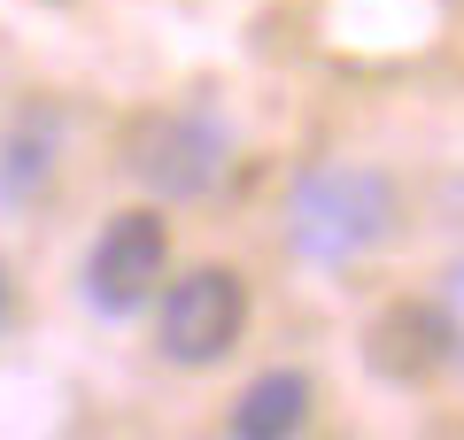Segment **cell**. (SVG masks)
<instances>
[{"label":"cell","mask_w":464,"mask_h":440,"mask_svg":"<svg viewBox=\"0 0 464 440\" xmlns=\"http://www.w3.org/2000/svg\"><path fill=\"white\" fill-rule=\"evenodd\" d=\"M310 425V378L302 371H264L240 402H232V433L240 440H286Z\"/></svg>","instance_id":"obj_6"},{"label":"cell","mask_w":464,"mask_h":440,"mask_svg":"<svg viewBox=\"0 0 464 440\" xmlns=\"http://www.w3.org/2000/svg\"><path fill=\"white\" fill-rule=\"evenodd\" d=\"M402 201L395 178L372 163H317L302 170V186L286 194V240L310 263H356L395 232Z\"/></svg>","instance_id":"obj_1"},{"label":"cell","mask_w":464,"mask_h":440,"mask_svg":"<svg viewBox=\"0 0 464 440\" xmlns=\"http://www.w3.org/2000/svg\"><path fill=\"white\" fill-rule=\"evenodd\" d=\"M433 317H441V348H449V363L464 371V263L441 278V293H433Z\"/></svg>","instance_id":"obj_7"},{"label":"cell","mask_w":464,"mask_h":440,"mask_svg":"<svg viewBox=\"0 0 464 440\" xmlns=\"http://www.w3.org/2000/svg\"><path fill=\"white\" fill-rule=\"evenodd\" d=\"M240 332H248V286H240V271L201 263V271L155 286V348H163V363L209 371V363H225L240 348Z\"/></svg>","instance_id":"obj_2"},{"label":"cell","mask_w":464,"mask_h":440,"mask_svg":"<svg viewBox=\"0 0 464 440\" xmlns=\"http://www.w3.org/2000/svg\"><path fill=\"white\" fill-rule=\"evenodd\" d=\"M364 363H372L380 378H395V387H418V378L441 371L449 348H441V317H433V301H395V310L372 317Z\"/></svg>","instance_id":"obj_5"},{"label":"cell","mask_w":464,"mask_h":440,"mask_svg":"<svg viewBox=\"0 0 464 440\" xmlns=\"http://www.w3.org/2000/svg\"><path fill=\"white\" fill-rule=\"evenodd\" d=\"M8 317H16V286H8V263H0V332H8Z\"/></svg>","instance_id":"obj_8"},{"label":"cell","mask_w":464,"mask_h":440,"mask_svg":"<svg viewBox=\"0 0 464 440\" xmlns=\"http://www.w3.org/2000/svg\"><path fill=\"white\" fill-rule=\"evenodd\" d=\"M132 170L170 201H194L225 178V124L209 109H179V116H155L148 131L132 139Z\"/></svg>","instance_id":"obj_4"},{"label":"cell","mask_w":464,"mask_h":440,"mask_svg":"<svg viewBox=\"0 0 464 440\" xmlns=\"http://www.w3.org/2000/svg\"><path fill=\"white\" fill-rule=\"evenodd\" d=\"M170 271V225L155 209H116L85 255V301L101 317H140Z\"/></svg>","instance_id":"obj_3"}]
</instances>
